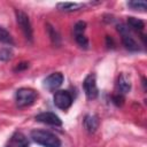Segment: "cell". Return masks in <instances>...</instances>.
I'll return each mask as SVG.
<instances>
[{"label":"cell","mask_w":147,"mask_h":147,"mask_svg":"<svg viewBox=\"0 0 147 147\" xmlns=\"http://www.w3.org/2000/svg\"><path fill=\"white\" fill-rule=\"evenodd\" d=\"M31 138L34 142L44 147H61V140L54 133L46 130H32Z\"/></svg>","instance_id":"obj_1"},{"label":"cell","mask_w":147,"mask_h":147,"mask_svg":"<svg viewBox=\"0 0 147 147\" xmlns=\"http://www.w3.org/2000/svg\"><path fill=\"white\" fill-rule=\"evenodd\" d=\"M117 31L121 33L122 36V42L123 45L125 46V48H127L129 51H132V52H137L140 49L138 42L136 41V39L132 37V34L130 33V29L127 25L121 23L117 25Z\"/></svg>","instance_id":"obj_2"},{"label":"cell","mask_w":147,"mask_h":147,"mask_svg":"<svg viewBox=\"0 0 147 147\" xmlns=\"http://www.w3.org/2000/svg\"><path fill=\"white\" fill-rule=\"evenodd\" d=\"M37 98V92L32 88L22 87L16 91V105L18 107H26L33 103Z\"/></svg>","instance_id":"obj_3"},{"label":"cell","mask_w":147,"mask_h":147,"mask_svg":"<svg viewBox=\"0 0 147 147\" xmlns=\"http://www.w3.org/2000/svg\"><path fill=\"white\" fill-rule=\"evenodd\" d=\"M15 14H16L17 24L20 25V28H21L24 37L26 38V40H29L30 42H32V40H33V31H32V26H31L29 16L24 11H22V10H16Z\"/></svg>","instance_id":"obj_4"},{"label":"cell","mask_w":147,"mask_h":147,"mask_svg":"<svg viewBox=\"0 0 147 147\" xmlns=\"http://www.w3.org/2000/svg\"><path fill=\"white\" fill-rule=\"evenodd\" d=\"M83 87H84V91H85L87 99L93 100L98 96L99 90L96 86V78H95L94 74H90L88 76H86V78L83 82Z\"/></svg>","instance_id":"obj_5"},{"label":"cell","mask_w":147,"mask_h":147,"mask_svg":"<svg viewBox=\"0 0 147 147\" xmlns=\"http://www.w3.org/2000/svg\"><path fill=\"white\" fill-rule=\"evenodd\" d=\"M53 100H54V105L59 109H62V110L68 109L72 105L71 94L68 91H63V90L62 91H56L54 96H53Z\"/></svg>","instance_id":"obj_6"},{"label":"cell","mask_w":147,"mask_h":147,"mask_svg":"<svg viewBox=\"0 0 147 147\" xmlns=\"http://www.w3.org/2000/svg\"><path fill=\"white\" fill-rule=\"evenodd\" d=\"M36 119L40 123L44 124H48V125H53V126H61L62 125V121L61 118L51 111H45V113H40L36 116Z\"/></svg>","instance_id":"obj_7"},{"label":"cell","mask_w":147,"mask_h":147,"mask_svg":"<svg viewBox=\"0 0 147 147\" xmlns=\"http://www.w3.org/2000/svg\"><path fill=\"white\" fill-rule=\"evenodd\" d=\"M63 79H64V77L61 72H53L48 77H46V79L44 80V85L47 90L54 91L62 85Z\"/></svg>","instance_id":"obj_8"},{"label":"cell","mask_w":147,"mask_h":147,"mask_svg":"<svg viewBox=\"0 0 147 147\" xmlns=\"http://www.w3.org/2000/svg\"><path fill=\"white\" fill-rule=\"evenodd\" d=\"M117 90L119 94H126L131 90V79L126 74H121L117 78Z\"/></svg>","instance_id":"obj_9"},{"label":"cell","mask_w":147,"mask_h":147,"mask_svg":"<svg viewBox=\"0 0 147 147\" xmlns=\"http://www.w3.org/2000/svg\"><path fill=\"white\" fill-rule=\"evenodd\" d=\"M99 124H100V122H99V117L96 115H86L85 116L84 126L90 133L95 132L96 129L99 127Z\"/></svg>","instance_id":"obj_10"},{"label":"cell","mask_w":147,"mask_h":147,"mask_svg":"<svg viewBox=\"0 0 147 147\" xmlns=\"http://www.w3.org/2000/svg\"><path fill=\"white\" fill-rule=\"evenodd\" d=\"M84 7V3H77V2H59L57 8L63 11H75Z\"/></svg>","instance_id":"obj_11"},{"label":"cell","mask_w":147,"mask_h":147,"mask_svg":"<svg viewBox=\"0 0 147 147\" xmlns=\"http://www.w3.org/2000/svg\"><path fill=\"white\" fill-rule=\"evenodd\" d=\"M127 26H130L134 31H141L145 28V23L140 18L131 16V17H127Z\"/></svg>","instance_id":"obj_12"},{"label":"cell","mask_w":147,"mask_h":147,"mask_svg":"<svg viewBox=\"0 0 147 147\" xmlns=\"http://www.w3.org/2000/svg\"><path fill=\"white\" fill-rule=\"evenodd\" d=\"M13 142L16 145V147H29V141L26 137L21 132L15 133V136L13 137Z\"/></svg>","instance_id":"obj_13"},{"label":"cell","mask_w":147,"mask_h":147,"mask_svg":"<svg viewBox=\"0 0 147 147\" xmlns=\"http://www.w3.org/2000/svg\"><path fill=\"white\" fill-rule=\"evenodd\" d=\"M0 41L6 45H14V39L11 34L2 26H0Z\"/></svg>","instance_id":"obj_14"},{"label":"cell","mask_w":147,"mask_h":147,"mask_svg":"<svg viewBox=\"0 0 147 147\" xmlns=\"http://www.w3.org/2000/svg\"><path fill=\"white\" fill-rule=\"evenodd\" d=\"M47 31H48V34H49V38H51V40H52V42L54 44V45H60V42H61V37H60V34H59V32L52 26V25H49V24H47Z\"/></svg>","instance_id":"obj_15"},{"label":"cell","mask_w":147,"mask_h":147,"mask_svg":"<svg viewBox=\"0 0 147 147\" xmlns=\"http://www.w3.org/2000/svg\"><path fill=\"white\" fill-rule=\"evenodd\" d=\"M13 51L11 48L9 47H3V48H0V61H9L13 59Z\"/></svg>","instance_id":"obj_16"},{"label":"cell","mask_w":147,"mask_h":147,"mask_svg":"<svg viewBox=\"0 0 147 147\" xmlns=\"http://www.w3.org/2000/svg\"><path fill=\"white\" fill-rule=\"evenodd\" d=\"M127 6L131 7L132 9H139V10H145L147 8V3L145 1H137V0H133V1H129L127 2Z\"/></svg>","instance_id":"obj_17"},{"label":"cell","mask_w":147,"mask_h":147,"mask_svg":"<svg viewBox=\"0 0 147 147\" xmlns=\"http://www.w3.org/2000/svg\"><path fill=\"white\" fill-rule=\"evenodd\" d=\"M75 39H76V42L80 46V47H84V48H87L88 47V39L85 37V34H75Z\"/></svg>","instance_id":"obj_18"},{"label":"cell","mask_w":147,"mask_h":147,"mask_svg":"<svg viewBox=\"0 0 147 147\" xmlns=\"http://www.w3.org/2000/svg\"><path fill=\"white\" fill-rule=\"evenodd\" d=\"M86 29V23L84 21H79L74 26V34H83Z\"/></svg>","instance_id":"obj_19"},{"label":"cell","mask_w":147,"mask_h":147,"mask_svg":"<svg viewBox=\"0 0 147 147\" xmlns=\"http://www.w3.org/2000/svg\"><path fill=\"white\" fill-rule=\"evenodd\" d=\"M111 100H113V102H114V105H116L117 107H121V106H123V103H124V96L122 95V94H114L113 96H111Z\"/></svg>","instance_id":"obj_20"},{"label":"cell","mask_w":147,"mask_h":147,"mask_svg":"<svg viewBox=\"0 0 147 147\" xmlns=\"http://www.w3.org/2000/svg\"><path fill=\"white\" fill-rule=\"evenodd\" d=\"M28 68H29V63L28 62H21L14 68V71H23V70H25Z\"/></svg>","instance_id":"obj_21"},{"label":"cell","mask_w":147,"mask_h":147,"mask_svg":"<svg viewBox=\"0 0 147 147\" xmlns=\"http://www.w3.org/2000/svg\"><path fill=\"white\" fill-rule=\"evenodd\" d=\"M142 85H144V90H146V78L142 77Z\"/></svg>","instance_id":"obj_22"},{"label":"cell","mask_w":147,"mask_h":147,"mask_svg":"<svg viewBox=\"0 0 147 147\" xmlns=\"http://www.w3.org/2000/svg\"><path fill=\"white\" fill-rule=\"evenodd\" d=\"M7 147H10V146H7Z\"/></svg>","instance_id":"obj_23"}]
</instances>
